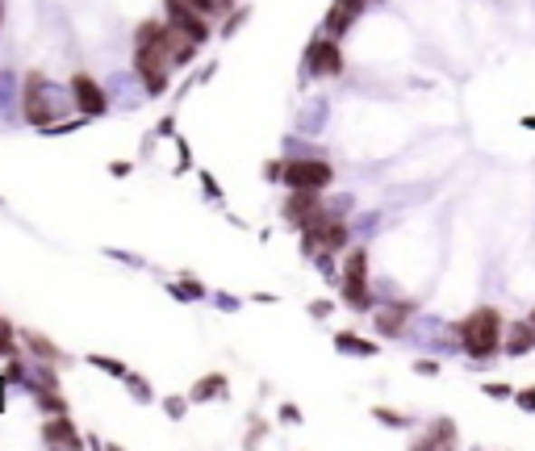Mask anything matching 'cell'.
I'll return each instance as SVG.
<instances>
[{
	"mask_svg": "<svg viewBox=\"0 0 535 451\" xmlns=\"http://www.w3.org/2000/svg\"><path fill=\"white\" fill-rule=\"evenodd\" d=\"M456 339H460V347H464L469 360L485 364V360H493V355L502 351V339H506L502 313L493 310V305H477V310L456 326Z\"/></svg>",
	"mask_w": 535,
	"mask_h": 451,
	"instance_id": "cell-1",
	"label": "cell"
},
{
	"mask_svg": "<svg viewBox=\"0 0 535 451\" xmlns=\"http://www.w3.org/2000/svg\"><path fill=\"white\" fill-rule=\"evenodd\" d=\"M348 247V222L343 217H330L327 209L314 217V222L301 226V251L306 255H330V251Z\"/></svg>",
	"mask_w": 535,
	"mask_h": 451,
	"instance_id": "cell-2",
	"label": "cell"
},
{
	"mask_svg": "<svg viewBox=\"0 0 535 451\" xmlns=\"http://www.w3.org/2000/svg\"><path fill=\"white\" fill-rule=\"evenodd\" d=\"M343 301L351 310H372V293H368V251H351L343 264Z\"/></svg>",
	"mask_w": 535,
	"mask_h": 451,
	"instance_id": "cell-3",
	"label": "cell"
},
{
	"mask_svg": "<svg viewBox=\"0 0 535 451\" xmlns=\"http://www.w3.org/2000/svg\"><path fill=\"white\" fill-rule=\"evenodd\" d=\"M335 180V168L322 159H289L284 163V184L289 188H327V184Z\"/></svg>",
	"mask_w": 535,
	"mask_h": 451,
	"instance_id": "cell-4",
	"label": "cell"
},
{
	"mask_svg": "<svg viewBox=\"0 0 535 451\" xmlns=\"http://www.w3.org/2000/svg\"><path fill=\"white\" fill-rule=\"evenodd\" d=\"M306 72L310 75H339L343 72V51H339V38H330V34H322V38H314V43L306 46Z\"/></svg>",
	"mask_w": 535,
	"mask_h": 451,
	"instance_id": "cell-5",
	"label": "cell"
},
{
	"mask_svg": "<svg viewBox=\"0 0 535 451\" xmlns=\"http://www.w3.org/2000/svg\"><path fill=\"white\" fill-rule=\"evenodd\" d=\"M164 13H167V22L176 25L180 34H188L193 43H209V25H205V13L193 9L188 0H164Z\"/></svg>",
	"mask_w": 535,
	"mask_h": 451,
	"instance_id": "cell-6",
	"label": "cell"
},
{
	"mask_svg": "<svg viewBox=\"0 0 535 451\" xmlns=\"http://www.w3.org/2000/svg\"><path fill=\"white\" fill-rule=\"evenodd\" d=\"M25 118H30L38 130L55 126V105H51V97H46L43 75H30V80H25Z\"/></svg>",
	"mask_w": 535,
	"mask_h": 451,
	"instance_id": "cell-7",
	"label": "cell"
},
{
	"mask_svg": "<svg viewBox=\"0 0 535 451\" xmlns=\"http://www.w3.org/2000/svg\"><path fill=\"white\" fill-rule=\"evenodd\" d=\"M72 101L80 105V113H84V118H100V113L110 109V101H105V88H100L92 75H76V80H72Z\"/></svg>",
	"mask_w": 535,
	"mask_h": 451,
	"instance_id": "cell-8",
	"label": "cell"
},
{
	"mask_svg": "<svg viewBox=\"0 0 535 451\" xmlns=\"http://www.w3.org/2000/svg\"><path fill=\"white\" fill-rule=\"evenodd\" d=\"M322 214V197H318V188H293V197L284 201V217H289V226H301L314 222V217Z\"/></svg>",
	"mask_w": 535,
	"mask_h": 451,
	"instance_id": "cell-9",
	"label": "cell"
},
{
	"mask_svg": "<svg viewBox=\"0 0 535 451\" xmlns=\"http://www.w3.org/2000/svg\"><path fill=\"white\" fill-rule=\"evenodd\" d=\"M43 443L46 447H80L84 439H80L72 414H51V418L43 422Z\"/></svg>",
	"mask_w": 535,
	"mask_h": 451,
	"instance_id": "cell-10",
	"label": "cell"
},
{
	"mask_svg": "<svg viewBox=\"0 0 535 451\" xmlns=\"http://www.w3.org/2000/svg\"><path fill=\"white\" fill-rule=\"evenodd\" d=\"M535 347V326L531 322H514V326H506V339H502V351L506 355H527Z\"/></svg>",
	"mask_w": 535,
	"mask_h": 451,
	"instance_id": "cell-11",
	"label": "cell"
},
{
	"mask_svg": "<svg viewBox=\"0 0 535 451\" xmlns=\"http://www.w3.org/2000/svg\"><path fill=\"white\" fill-rule=\"evenodd\" d=\"M356 17H360V13L356 9H348V5H330V13H327V22H322V30L330 34V38H343V34L351 30V22H356Z\"/></svg>",
	"mask_w": 535,
	"mask_h": 451,
	"instance_id": "cell-12",
	"label": "cell"
},
{
	"mask_svg": "<svg viewBox=\"0 0 535 451\" xmlns=\"http://www.w3.org/2000/svg\"><path fill=\"white\" fill-rule=\"evenodd\" d=\"M25 347H30V351L38 355L43 364H63V351H59V347L51 343L46 334H38V331H25Z\"/></svg>",
	"mask_w": 535,
	"mask_h": 451,
	"instance_id": "cell-13",
	"label": "cell"
},
{
	"mask_svg": "<svg viewBox=\"0 0 535 451\" xmlns=\"http://www.w3.org/2000/svg\"><path fill=\"white\" fill-rule=\"evenodd\" d=\"M452 443H456V422L439 418L435 427H431V435H423V439H418V447H452Z\"/></svg>",
	"mask_w": 535,
	"mask_h": 451,
	"instance_id": "cell-14",
	"label": "cell"
},
{
	"mask_svg": "<svg viewBox=\"0 0 535 451\" xmlns=\"http://www.w3.org/2000/svg\"><path fill=\"white\" fill-rule=\"evenodd\" d=\"M415 310V305H385L381 313H377V331L381 334H402V322H406V313Z\"/></svg>",
	"mask_w": 535,
	"mask_h": 451,
	"instance_id": "cell-15",
	"label": "cell"
},
{
	"mask_svg": "<svg viewBox=\"0 0 535 451\" xmlns=\"http://www.w3.org/2000/svg\"><path fill=\"white\" fill-rule=\"evenodd\" d=\"M188 398L193 401H222L226 398V376H205V380H197Z\"/></svg>",
	"mask_w": 535,
	"mask_h": 451,
	"instance_id": "cell-16",
	"label": "cell"
},
{
	"mask_svg": "<svg viewBox=\"0 0 535 451\" xmlns=\"http://www.w3.org/2000/svg\"><path fill=\"white\" fill-rule=\"evenodd\" d=\"M335 347L339 351H351V355H377V343L356 339V334H335Z\"/></svg>",
	"mask_w": 535,
	"mask_h": 451,
	"instance_id": "cell-17",
	"label": "cell"
},
{
	"mask_svg": "<svg viewBox=\"0 0 535 451\" xmlns=\"http://www.w3.org/2000/svg\"><path fill=\"white\" fill-rule=\"evenodd\" d=\"M88 364L100 368V372H110V376H118V380H126V372H130V368L121 364V360H113V355H88Z\"/></svg>",
	"mask_w": 535,
	"mask_h": 451,
	"instance_id": "cell-18",
	"label": "cell"
},
{
	"mask_svg": "<svg viewBox=\"0 0 535 451\" xmlns=\"http://www.w3.org/2000/svg\"><path fill=\"white\" fill-rule=\"evenodd\" d=\"M13 351H17V331H13L9 322H0V355L13 360Z\"/></svg>",
	"mask_w": 535,
	"mask_h": 451,
	"instance_id": "cell-19",
	"label": "cell"
},
{
	"mask_svg": "<svg viewBox=\"0 0 535 451\" xmlns=\"http://www.w3.org/2000/svg\"><path fill=\"white\" fill-rule=\"evenodd\" d=\"M188 5H193V9H201L205 17H214V13H226L234 0H188Z\"/></svg>",
	"mask_w": 535,
	"mask_h": 451,
	"instance_id": "cell-20",
	"label": "cell"
},
{
	"mask_svg": "<svg viewBox=\"0 0 535 451\" xmlns=\"http://www.w3.org/2000/svg\"><path fill=\"white\" fill-rule=\"evenodd\" d=\"M126 385H130V393H134V401H151V389H147V380H142V376H134V372H126Z\"/></svg>",
	"mask_w": 535,
	"mask_h": 451,
	"instance_id": "cell-21",
	"label": "cell"
},
{
	"mask_svg": "<svg viewBox=\"0 0 535 451\" xmlns=\"http://www.w3.org/2000/svg\"><path fill=\"white\" fill-rule=\"evenodd\" d=\"M17 380H30V376H25V368L17 364V360H9V368H5V380H0V385H17Z\"/></svg>",
	"mask_w": 535,
	"mask_h": 451,
	"instance_id": "cell-22",
	"label": "cell"
},
{
	"mask_svg": "<svg viewBox=\"0 0 535 451\" xmlns=\"http://www.w3.org/2000/svg\"><path fill=\"white\" fill-rule=\"evenodd\" d=\"M514 401H519V409L535 414V389H519V393H514Z\"/></svg>",
	"mask_w": 535,
	"mask_h": 451,
	"instance_id": "cell-23",
	"label": "cell"
},
{
	"mask_svg": "<svg viewBox=\"0 0 535 451\" xmlns=\"http://www.w3.org/2000/svg\"><path fill=\"white\" fill-rule=\"evenodd\" d=\"M372 414H377L385 427H406V414H394V409H372Z\"/></svg>",
	"mask_w": 535,
	"mask_h": 451,
	"instance_id": "cell-24",
	"label": "cell"
},
{
	"mask_svg": "<svg viewBox=\"0 0 535 451\" xmlns=\"http://www.w3.org/2000/svg\"><path fill=\"white\" fill-rule=\"evenodd\" d=\"M485 398L506 401V398H514V389H511V385H485Z\"/></svg>",
	"mask_w": 535,
	"mask_h": 451,
	"instance_id": "cell-25",
	"label": "cell"
},
{
	"mask_svg": "<svg viewBox=\"0 0 535 451\" xmlns=\"http://www.w3.org/2000/svg\"><path fill=\"white\" fill-rule=\"evenodd\" d=\"M415 372H418V376H435V372H439V364H435V360H418Z\"/></svg>",
	"mask_w": 535,
	"mask_h": 451,
	"instance_id": "cell-26",
	"label": "cell"
},
{
	"mask_svg": "<svg viewBox=\"0 0 535 451\" xmlns=\"http://www.w3.org/2000/svg\"><path fill=\"white\" fill-rule=\"evenodd\" d=\"M167 414H172V418H185V398H167Z\"/></svg>",
	"mask_w": 535,
	"mask_h": 451,
	"instance_id": "cell-27",
	"label": "cell"
},
{
	"mask_svg": "<svg viewBox=\"0 0 535 451\" xmlns=\"http://www.w3.org/2000/svg\"><path fill=\"white\" fill-rule=\"evenodd\" d=\"M201 184L209 188V201H222V193H218V184H214V176H209V172H201Z\"/></svg>",
	"mask_w": 535,
	"mask_h": 451,
	"instance_id": "cell-28",
	"label": "cell"
},
{
	"mask_svg": "<svg viewBox=\"0 0 535 451\" xmlns=\"http://www.w3.org/2000/svg\"><path fill=\"white\" fill-rule=\"evenodd\" d=\"M243 17H247V9H243V13H234V17H230V22H226V30H222V34H226V38H234V30H239V25H243Z\"/></svg>",
	"mask_w": 535,
	"mask_h": 451,
	"instance_id": "cell-29",
	"label": "cell"
},
{
	"mask_svg": "<svg viewBox=\"0 0 535 451\" xmlns=\"http://www.w3.org/2000/svg\"><path fill=\"white\" fill-rule=\"evenodd\" d=\"M310 313H314V318H327V313H330V301H318V305H310Z\"/></svg>",
	"mask_w": 535,
	"mask_h": 451,
	"instance_id": "cell-30",
	"label": "cell"
},
{
	"mask_svg": "<svg viewBox=\"0 0 535 451\" xmlns=\"http://www.w3.org/2000/svg\"><path fill=\"white\" fill-rule=\"evenodd\" d=\"M110 172H113V176H130V163H126V159H118V163L110 168Z\"/></svg>",
	"mask_w": 535,
	"mask_h": 451,
	"instance_id": "cell-31",
	"label": "cell"
},
{
	"mask_svg": "<svg viewBox=\"0 0 535 451\" xmlns=\"http://www.w3.org/2000/svg\"><path fill=\"white\" fill-rule=\"evenodd\" d=\"M281 418H284V422H297L301 414H297V406H284V409H281Z\"/></svg>",
	"mask_w": 535,
	"mask_h": 451,
	"instance_id": "cell-32",
	"label": "cell"
},
{
	"mask_svg": "<svg viewBox=\"0 0 535 451\" xmlns=\"http://www.w3.org/2000/svg\"><path fill=\"white\" fill-rule=\"evenodd\" d=\"M339 5H348V9H356V13L368 9V0H339Z\"/></svg>",
	"mask_w": 535,
	"mask_h": 451,
	"instance_id": "cell-33",
	"label": "cell"
},
{
	"mask_svg": "<svg viewBox=\"0 0 535 451\" xmlns=\"http://www.w3.org/2000/svg\"><path fill=\"white\" fill-rule=\"evenodd\" d=\"M0 22H5V0H0Z\"/></svg>",
	"mask_w": 535,
	"mask_h": 451,
	"instance_id": "cell-34",
	"label": "cell"
}]
</instances>
